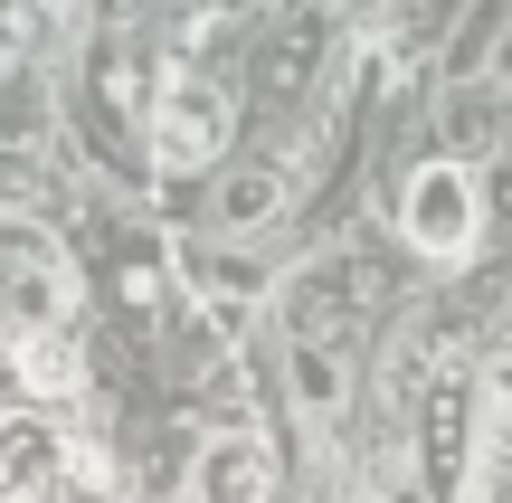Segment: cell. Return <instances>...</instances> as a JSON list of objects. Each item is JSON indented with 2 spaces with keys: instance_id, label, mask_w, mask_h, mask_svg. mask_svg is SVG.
Masks as SVG:
<instances>
[{
  "instance_id": "1",
  "label": "cell",
  "mask_w": 512,
  "mask_h": 503,
  "mask_svg": "<svg viewBox=\"0 0 512 503\" xmlns=\"http://www.w3.org/2000/svg\"><path fill=\"white\" fill-rule=\"evenodd\" d=\"M219 143H228L219 86L190 76V67H171L162 95H152V162H162V171H200V162H219Z\"/></svg>"
},
{
  "instance_id": "2",
  "label": "cell",
  "mask_w": 512,
  "mask_h": 503,
  "mask_svg": "<svg viewBox=\"0 0 512 503\" xmlns=\"http://www.w3.org/2000/svg\"><path fill=\"white\" fill-rule=\"evenodd\" d=\"M399 219H408V238L427 247V257H465L475 247V171H456V162H427L418 181H408V200H399Z\"/></svg>"
},
{
  "instance_id": "3",
  "label": "cell",
  "mask_w": 512,
  "mask_h": 503,
  "mask_svg": "<svg viewBox=\"0 0 512 503\" xmlns=\"http://www.w3.org/2000/svg\"><path fill=\"white\" fill-rule=\"evenodd\" d=\"M57 466H67V437L38 428V418H0V485L10 494H48Z\"/></svg>"
},
{
  "instance_id": "4",
  "label": "cell",
  "mask_w": 512,
  "mask_h": 503,
  "mask_svg": "<svg viewBox=\"0 0 512 503\" xmlns=\"http://www.w3.org/2000/svg\"><path fill=\"white\" fill-rule=\"evenodd\" d=\"M200 503H266V447L256 437H219L200 456Z\"/></svg>"
},
{
  "instance_id": "5",
  "label": "cell",
  "mask_w": 512,
  "mask_h": 503,
  "mask_svg": "<svg viewBox=\"0 0 512 503\" xmlns=\"http://www.w3.org/2000/svg\"><path fill=\"white\" fill-rule=\"evenodd\" d=\"M427 456H437V485H456V466H465V390L437 399V418H427Z\"/></svg>"
},
{
  "instance_id": "6",
  "label": "cell",
  "mask_w": 512,
  "mask_h": 503,
  "mask_svg": "<svg viewBox=\"0 0 512 503\" xmlns=\"http://www.w3.org/2000/svg\"><path fill=\"white\" fill-rule=\"evenodd\" d=\"M19 361H29V390H76V352L57 333H29V342H19Z\"/></svg>"
},
{
  "instance_id": "7",
  "label": "cell",
  "mask_w": 512,
  "mask_h": 503,
  "mask_svg": "<svg viewBox=\"0 0 512 503\" xmlns=\"http://www.w3.org/2000/svg\"><path fill=\"white\" fill-rule=\"evenodd\" d=\"M219 209H228V219H266V209H275V181H266V171H247V181L228 190Z\"/></svg>"
}]
</instances>
